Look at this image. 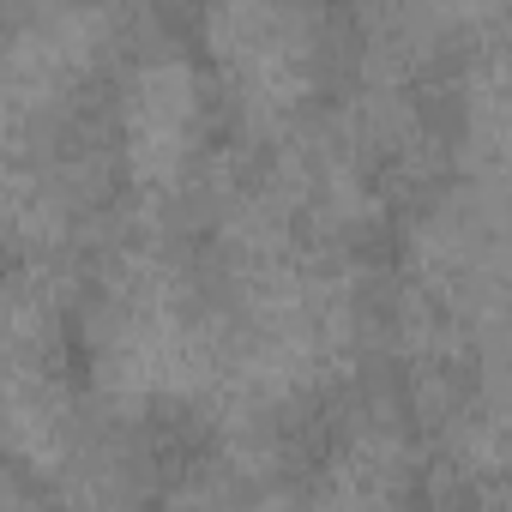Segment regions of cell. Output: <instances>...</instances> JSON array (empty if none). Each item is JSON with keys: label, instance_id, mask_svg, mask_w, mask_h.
<instances>
[{"label": "cell", "instance_id": "6da1fadb", "mask_svg": "<svg viewBox=\"0 0 512 512\" xmlns=\"http://www.w3.org/2000/svg\"><path fill=\"white\" fill-rule=\"evenodd\" d=\"M193 91H187V73L163 67V73H145L139 91H133V109H127V139H133V163L145 181H169L175 163L187 157L193 145Z\"/></svg>", "mask_w": 512, "mask_h": 512}, {"label": "cell", "instance_id": "7a4b0ae2", "mask_svg": "<svg viewBox=\"0 0 512 512\" xmlns=\"http://www.w3.org/2000/svg\"><path fill=\"white\" fill-rule=\"evenodd\" d=\"M452 7H458V13H488L494 0H452Z\"/></svg>", "mask_w": 512, "mask_h": 512}]
</instances>
